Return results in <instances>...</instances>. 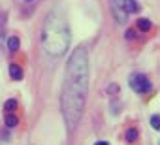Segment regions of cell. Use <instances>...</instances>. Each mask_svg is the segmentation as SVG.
<instances>
[{
  "label": "cell",
  "instance_id": "obj_7",
  "mask_svg": "<svg viewBox=\"0 0 160 145\" xmlns=\"http://www.w3.org/2000/svg\"><path fill=\"white\" fill-rule=\"evenodd\" d=\"M6 45H8L10 51H19V45H21V43H19V38H17V36H10L8 42H6Z\"/></svg>",
  "mask_w": 160,
  "mask_h": 145
},
{
  "label": "cell",
  "instance_id": "obj_8",
  "mask_svg": "<svg viewBox=\"0 0 160 145\" xmlns=\"http://www.w3.org/2000/svg\"><path fill=\"white\" fill-rule=\"evenodd\" d=\"M151 27H152V23H151L149 19H138V28H139L141 32H149Z\"/></svg>",
  "mask_w": 160,
  "mask_h": 145
},
{
  "label": "cell",
  "instance_id": "obj_2",
  "mask_svg": "<svg viewBox=\"0 0 160 145\" xmlns=\"http://www.w3.org/2000/svg\"><path fill=\"white\" fill-rule=\"evenodd\" d=\"M70 40H72V34H70L68 23L60 15L49 13L47 19L43 21V28H42L43 51L49 57H62L70 49Z\"/></svg>",
  "mask_w": 160,
  "mask_h": 145
},
{
  "label": "cell",
  "instance_id": "obj_4",
  "mask_svg": "<svg viewBox=\"0 0 160 145\" xmlns=\"http://www.w3.org/2000/svg\"><path fill=\"white\" fill-rule=\"evenodd\" d=\"M128 83H130L132 91L138 92V94H147V92H151V89H152L151 79H149L145 74H132L130 79H128Z\"/></svg>",
  "mask_w": 160,
  "mask_h": 145
},
{
  "label": "cell",
  "instance_id": "obj_9",
  "mask_svg": "<svg viewBox=\"0 0 160 145\" xmlns=\"http://www.w3.org/2000/svg\"><path fill=\"white\" fill-rule=\"evenodd\" d=\"M17 100H6V104H4V109H6V113H13L15 109H17Z\"/></svg>",
  "mask_w": 160,
  "mask_h": 145
},
{
  "label": "cell",
  "instance_id": "obj_3",
  "mask_svg": "<svg viewBox=\"0 0 160 145\" xmlns=\"http://www.w3.org/2000/svg\"><path fill=\"white\" fill-rule=\"evenodd\" d=\"M139 4L138 0H111V10L115 19H119V23H126L128 15L138 13L139 12Z\"/></svg>",
  "mask_w": 160,
  "mask_h": 145
},
{
  "label": "cell",
  "instance_id": "obj_13",
  "mask_svg": "<svg viewBox=\"0 0 160 145\" xmlns=\"http://www.w3.org/2000/svg\"><path fill=\"white\" fill-rule=\"evenodd\" d=\"M27 2H30V0H27Z\"/></svg>",
  "mask_w": 160,
  "mask_h": 145
},
{
  "label": "cell",
  "instance_id": "obj_6",
  "mask_svg": "<svg viewBox=\"0 0 160 145\" xmlns=\"http://www.w3.org/2000/svg\"><path fill=\"white\" fill-rule=\"evenodd\" d=\"M4 122H6V126H8V128H15V126L19 124V117H17V115H13V113H6Z\"/></svg>",
  "mask_w": 160,
  "mask_h": 145
},
{
  "label": "cell",
  "instance_id": "obj_11",
  "mask_svg": "<svg viewBox=\"0 0 160 145\" xmlns=\"http://www.w3.org/2000/svg\"><path fill=\"white\" fill-rule=\"evenodd\" d=\"M151 126H152L154 130H158V126H160V124H158V115H152V117H151Z\"/></svg>",
  "mask_w": 160,
  "mask_h": 145
},
{
  "label": "cell",
  "instance_id": "obj_10",
  "mask_svg": "<svg viewBox=\"0 0 160 145\" xmlns=\"http://www.w3.org/2000/svg\"><path fill=\"white\" fill-rule=\"evenodd\" d=\"M138 136H139V134H138V130H136V128H128V130H126V134H124L126 141H130V143H132V141H136V139H138Z\"/></svg>",
  "mask_w": 160,
  "mask_h": 145
},
{
  "label": "cell",
  "instance_id": "obj_5",
  "mask_svg": "<svg viewBox=\"0 0 160 145\" xmlns=\"http://www.w3.org/2000/svg\"><path fill=\"white\" fill-rule=\"evenodd\" d=\"M8 72H10V78H12L13 81H21V79H23V70H21L17 64H10Z\"/></svg>",
  "mask_w": 160,
  "mask_h": 145
},
{
  "label": "cell",
  "instance_id": "obj_1",
  "mask_svg": "<svg viewBox=\"0 0 160 145\" xmlns=\"http://www.w3.org/2000/svg\"><path fill=\"white\" fill-rule=\"evenodd\" d=\"M87 94H89V53L85 47H77L72 51L66 62L64 81L60 91V109L68 130H73L77 122L81 121L87 104Z\"/></svg>",
  "mask_w": 160,
  "mask_h": 145
},
{
  "label": "cell",
  "instance_id": "obj_12",
  "mask_svg": "<svg viewBox=\"0 0 160 145\" xmlns=\"http://www.w3.org/2000/svg\"><path fill=\"white\" fill-rule=\"evenodd\" d=\"M94 145H109V143H108V141H96Z\"/></svg>",
  "mask_w": 160,
  "mask_h": 145
}]
</instances>
